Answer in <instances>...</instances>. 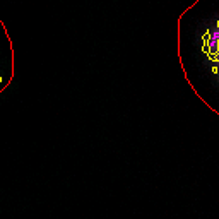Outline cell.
Masks as SVG:
<instances>
[{"label": "cell", "mask_w": 219, "mask_h": 219, "mask_svg": "<svg viewBox=\"0 0 219 219\" xmlns=\"http://www.w3.org/2000/svg\"><path fill=\"white\" fill-rule=\"evenodd\" d=\"M180 17L190 21L192 43L219 74V3L216 0H197Z\"/></svg>", "instance_id": "1"}]
</instances>
